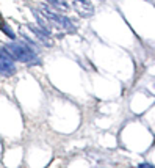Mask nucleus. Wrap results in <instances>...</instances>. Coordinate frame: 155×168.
Masks as SVG:
<instances>
[{
    "mask_svg": "<svg viewBox=\"0 0 155 168\" xmlns=\"http://www.w3.org/2000/svg\"><path fill=\"white\" fill-rule=\"evenodd\" d=\"M6 52L13 57V60H17V61H22V63H30L33 60H38L36 58V53L25 44H6L5 46Z\"/></svg>",
    "mask_w": 155,
    "mask_h": 168,
    "instance_id": "nucleus-1",
    "label": "nucleus"
},
{
    "mask_svg": "<svg viewBox=\"0 0 155 168\" xmlns=\"http://www.w3.org/2000/svg\"><path fill=\"white\" fill-rule=\"evenodd\" d=\"M42 14H44L45 17H47V19H50V21H52L53 24H55V25L61 27V29H66V30H69V32H75V27L71 24V21L68 19V17L49 11V8H47V6H42Z\"/></svg>",
    "mask_w": 155,
    "mask_h": 168,
    "instance_id": "nucleus-2",
    "label": "nucleus"
},
{
    "mask_svg": "<svg viewBox=\"0 0 155 168\" xmlns=\"http://www.w3.org/2000/svg\"><path fill=\"white\" fill-rule=\"evenodd\" d=\"M0 72H5L6 76H13L16 68L13 64V57L6 52V49H0Z\"/></svg>",
    "mask_w": 155,
    "mask_h": 168,
    "instance_id": "nucleus-3",
    "label": "nucleus"
},
{
    "mask_svg": "<svg viewBox=\"0 0 155 168\" xmlns=\"http://www.w3.org/2000/svg\"><path fill=\"white\" fill-rule=\"evenodd\" d=\"M74 8H75V11L83 17H89L94 13L93 5H91L88 0H74Z\"/></svg>",
    "mask_w": 155,
    "mask_h": 168,
    "instance_id": "nucleus-4",
    "label": "nucleus"
},
{
    "mask_svg": "<svg viewBox=\"0 0 155 168\" xmlns=\"http://www.w3.org/2000/svg\"><path fill=\"white\" fill-rule=\"evenodd\" d=\"M27 29L31 30V32L35 33V36H36V38H38L41 43L47 44V46H50V44H52V41H50V38H49V33L45 32V30H41V29H38V27H33V25H28Z\"/></svg>",
    "mask_w": 155,
    "mask_h": 168,
    "instance_id": "nucleus-5",
    "label": "nucleus"
},
{
    "mask_svg": "<svg viewBox=\"0 0 155 168\" xmlns=\"http://www.w3.org/2000/svg\"><path fill=\"white\" fill-rule=\"evenodd\" d=\"M0 30H2L6 36H8V38H11V39H14L16 38V35H14V32L10 29V27H8L6 25V22H3V19H2V17H0Z\"/></svg>",
    "mask_w": 155,
    "mask_h": 168,
    "instance_id": "nucleus-6",
    "label": "nucleus"
},
{
    "mask_svg": "<svg viewBox=\"0 0 155 168\" xmlns=\"http://www.w3.org/2000/svg\"><path fill=\"white\" fill-rule=\"evenodd\" d=\"M49 3H52L53 6H57L58 10L61 11H69V5L66 2H63V0H47Z\"/></svg>",
    "mask_w": 155,
    "mask_h": 168,
    "instance_id": "nucleus-7",
    "label": "nucleus"
},
{
    "mask_svg": "<svg viewBox=\"0 0 155 168\" xmlns=\"http://www.w3.org/2000/svg\"><path fill=\"white\" fill-rule=\"evenodd\" d=\"M138 166H140V168H153L152 163H140Z\"/></svg>",
    "mask_w": 155,
    "mask_h": 168,
    "instance_id": "nucleus-8",
    "label": "nucleus"
}]
</instances>
